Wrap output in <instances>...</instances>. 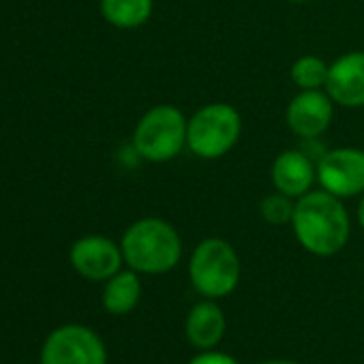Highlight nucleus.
<instances>
[{
    "label": "nucleus",
    "mask_w": 364,
    "mask_h": 364,
    "mask_svg": "<svg viewBox=\"0 0 364 364\" xmlns=\"http://www.w3.org/2000/svg\"><path fill=\"white\" fill-rule=\"evenodd\" d=\"M287 3H309V0H287Z\"/></svg>",
    "instance_id": "nucleus-20"
},
{
    "label": "nucleus",
    "mask_w": 364,
    "mask_h": 364,
    "mask_svg": "<svg viewBox=\"0 0 364 364\" xmlns=\"http://www.w3.org/2000/svg\"><path fill=\"white\" fill-rule=\"evenodd\" d=\"M69 259L75 272L88 281H107L122 270L124 264L120 245L105 236H84L75 240Z\"/></svg>",
    "instance_id": "nucleus-9"
},
{
    "label": "nucleus",
    "mask_w": 364,
    "mask_h": 364,
    "mask_svg": "<svg viewBox=\"0 0 364 364\" xmlns=\"http://www.w3.org/2000/svg\"><path fill=\"white\" fill-rule=\"evenodd\" d=\"M124 264L137 274H165L182 259L176 228L159 217H146L127 228L120 240Z\"/></svg>",
    "instance_id": "nucleus-2"
},
{
    "label": "nucleus",
    "mask_w": 364,
    "mask_h": 364,
    "mask_svg": "<svg viewBox=\"0 0 364 364\" xmlns=\"http://www.w3.org/2000/svg\"><path fill=\"white\" fill-rule=\"evenodd\" d=\"M328 73L330 65L313 54L300 56L289 69V77L300 90H326Z\"/></svg>",
    "instance_id": "nucleus-15"
},
{
    "label": "nucleus",
    "mask_w": 364,
    "mask_h": 364,
    "mask_svg": "<svg viewBox=\"0 0 364 364\" xmlns=\"http://www.w3.org/2000/svg\"><path fill=\"white\" fill-rule=\"evenodd\" d=\"M189 364H238V360L232 358L230 353L215 351V349H206V351L198 353L196 358H191Z\"/></svg>",
    "instance_id": "nucleus-17"
},
{
    "label": "nucleus",
    "mask_w": 364,
    "mask_h": 364,
    "mask_svg": "<svg viewBox=\"0 0 364 364\" xmlns=\"http://www.w3.org/2000/svg\"><path fill=\"white\" fill-rule=\"evenodd\" d=\"M355 217H358V223H360V225H362V230H364V196L360 198V204H358Z\"/></svg>",
    "instance_id": "nucleus-18"
},
{
    "label": "nucleus",
    "mask_w": 364,
    "mask_h": 364,
    "mask_svg": "<svg viewBox=\"0 0 364 364\" xmlns=\"http://www.w3.org/2000/svg\"><path fill=\"white\" fill-rule=\"evenodd\" d=\"M291 230L304 251L317 257H332L345 249L351 223L343 200L321 189L296 200Z\"/></svg>",
    "instance_id": "nucleus-1"
},
{
    "label": "nucleus",
    "mask_w": 364,
    "mask_h": 364,
    "mask_svg": "<svg viewBox=\"0 0 364 364\" xmlns=\"http://www.w3.org/2000/svg\"><path fill=\"white\" fill-rule=\"evenodd\" d=\"M154 11V0H101V16L107 24L133 31L144 26Z\"/></svg>",
    "instance_id": "nucleus-14"
},
{
    "label": "nucleus",
    "mask_w": 364,
    "mask_h": 364,
    "mask_svg": "<svg viewBox=\"0 0 364 364\" xmlns=\"http://www.w3.org/2000/svg\"><path fill=\"white\" fill-rule=\"evenodd\" d=\"M270 180L274 191L300 200L302 196L313 191V185L317 180V165L311 161L306 152L289 148L277 154V159L272 161Z\"/></svg>",
    "instance_id": "nucleus-11"
},
{
    "label": "nucleus",
    "mask_w": 364,
    "mask_h": 364,
    "mask_svg": "<svg viewBox=\"0 0 364 364\" xmlns=\"http://www.w3.org/2000/svg\"><path fill=\"white\" fill-rule=\"evenodd\" d=\"M41 364H107V351L95 330L69 323L46 338Z\"/></svg>",
    "instance_id": "nucleus-6"
},
{
    "label": "nucleus",
    "mask_w": 364,
    "mask_h": 364,
    "mask_svg": "<svg viewBox=\"0 0 364 364\" xmlns=\"http://www.w3.org/2000/svg\"><path fill=\"white\" fill-rule=\"evenodd\" d=\"M294 208H296V200L281 191H274L259 202V215L270 225H291Z\"/></svg>",
    "instance_id": "nucleus-16"
},
{
    "label": "nucleus",
    "mask_w": 364,
    "mask_h": 364,
    "mask_svg": "<svg viewBox=\"0 0 364 364\" xmlns=\"http://www.w3.org/2000/svg\"><path fill=\"white\" fill-rule=\"evenodd\" d=\"M326 92L334 105L364 107V52H347L330 65Z\"/></svg>",
    "instance_id": "nucleus-10"
},
{
    "label": "nucleus",
    "mask_w": 364,
    "mask_h": 364,
    "mask_svg": "<svg viewBox=\"0 0 364 364\" xmlns=\"http://www.w3.org/2000/svg\"><path fill=\"white\" fill-rule=\"evenodd\" d=\"M240 277V257L225 238H204L193 249L189 262V279L200 296L208 300L225 298L238 287Z\"/></svg>",
    "instance_id": "nucleus-3"
},
{
    "label": "nucleus",
    "mask_w": 364,
    "mask_h": 364,
    "mask_svg": "<svg viewBox=\"0 0 364 364\" xmlns=\"http://www.w3.org/2000/svg\"><path fill=\"white\" fill-rule=\"evenodd\" d=\"M225 330H228L225 313L215 300L204 298L202 302L191 306L187 321H185V334L193 347L202 351L215 349L221 343Z\"/></svg>",
    "instance_id": "nucleus-12"
},
{
    "label": "nucleus",
    "mask_w": 364,
    "mask_h": 364,
    "mask_svg": "<svg viewBox=\"0 0 364 364\" xmlns=\"http://www.w3.org/2000/svg\"><path fill=\"white\" fill-rule=\"evenodd\" d=\"M317 182L338 200L364 196V150L347 146L323 152L317 161Z\"/></svg>",
    "instance_id": "nucleus-7"
},
{
    "label": "nucleus",
    "mask_w": 364,
    "mask_h": 364,
    "mask_svg": "<svg viewBox=\"0 0 364 364\" xmlns=\"http://www.w3.org/2000/svg\"><path fill=\"white\" fill-rule=\"evenodd\" d=\"M334 116V101L326 90H300L285 109L287 129L300 139L321 137Z\"/></svg>",
    "instance_id": "nucleus-8"
},
{
    "label": "nucleus",
    "mask_w": 364,
    "mask_h": 364,
    "mask_svg": "<svg viewBox=\"0 0 364 364\" xmlns=\"http://www.w3.org/2000/svg\"><path fill=\"white\" fill-rule=\"evenodd\" d=\"M242 135V116L230 103H208L189 118L187 148L204 161L225 156Z\"/></svg>",
    "instance_id": "nucleus-5"
},
{
    "label": "nucleus",
    "mask_w": 364,
    "mask_h": 364,
    "mask_svg": "<svg viewBox=\"0 0 364 364\" xmlns=\"http://www.w3.org/2000/svg\"><path fill=\"white\" fill-rule=\"evenodd\" d=\"M141 298V281L135 270H118L103 287V309L109 315L131 313Z\"/></svg>",
    "instance_id": "nucleus-13"
},
{
    "label": "nucleus",
    "mask_w": 364,
    "mask_h": 364,
    "mask_svg": "<svg viewBox=\"0 0 364 364\" xmlns=\"http://www.w3.org/2000/svg\"><path fill=\"white\" fill-rule=\"evenodd\" d=\"M189 118L176 105L150 107L133 129L135 152L150 163H167L187 148Z\"/></svg>",
    "instance_id": "nucleus-4"
},
{
    "label": "nucleus",
    "mask_w": 364,
    "mask_h": 364,
    "mask_svg": "<svg viewBox=\"0 0 364 364\" xmlns=\"http://www.w3.org/2000/svg\"><path fill=\"white\" fill-rule=\"evenodd\" d=\"M262 364H296V362H287V360H268V362H262Z\"/></svg>",
    "instance_id": "nucleus-19"
}]
</instances>
